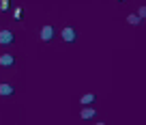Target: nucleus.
Wrapping results in <instances>:
<instances>
[{"instance_id": "8", "label": "nucleus", "mask_w": 146, "mask_h": 125, "mask_svg": "<svg viewBox=\"0 0 146 125\" xmlns=\"http://www.w3.org/2000/svg\"><path fill=\"white\" fill-rule=\"evenodd\" d=\"M127 22L131 24V26H137V24L142 22V17H140L137 13H133V15H129V17H127Z\"/></svg>"}, {"instance_id": "10", "label": "nucleus", "mask_w": 146, "mask_h": 125, "mask_svg": "<svg viewBox=\"0 0 146 125\" xmlns=\"http://www.w3.org/2000/svg\"><path fill=\"white\" fill-rule=\"evenodd\" d=\"M137 15H140V17H146V7H140V11H137Z\"/></svg>"}, {"instance_id": "5", "label": "nucleus", "mask_w": 146, "mask_h": 125, "mask_svg": "<svg viewBox=\"0 0 146 125\" xmlns=\"http://www.w3.org/2000/svg\"><path fill=\"white\" fill-rule=\"evenodd\" d=\"M95 114H97L95 108H82V112H80V116H82V119H92Z\"/></svg>"}, {"instance_id": "11", "label": "nucleus", "mask_w": 146, "mask_h": 125, "mask_svg": "<svg viewBox=\"0 0 146 125\" xmlns=\"http://www.w3.org/2000/svg\"><path fill=\"white\" fill-rule=\"evenodd\" d=\"M97 125H105V123H97Z\"/></svg>"}, {"instance_id": "2", "label": "nucleus", "mask_w": 146, "mask_h": 125, "mask_svg": "<svg viewBox=\"0 0 146 125\" xmlns=\"http://www.w3.org/2000/svg\"><path fill=\"white\" fill-rule=\"evenodd\" d=\"M0 43H2V45L13 43V33H11V30H0Z\"/></svg>"}, {"instance_id": "7", "label": "nucleus", "mask_w": 146, "mask_h": 125, "mask_svg": "<svg viewBox=\"0 0 146 125\" xmlns=\"http://www.w3.org/2000/svg\"><path fill=\"white\" fill-rule=\"evenodd\" d=\"M92 102H95V95H92V93H86V95H82V99H80L82 106H88V104H92Z\"/></svg>"}, {"instance_id": "9", "label": "nucleus", "mask_w": 146, "mask_h": 125, "mask_svg": "<svg viewBox=\"0 0 146 125\" xmlns=\"http://www.w3.org/2000/svg\"><path fill=\"white\" fill-rule=\"evenodd\" d=\"M9 9H11L9 0H0V11H9Z\"/></svg>"}, {"instance_id": "4", "label": "nucleus", "mask_w": 146, "mask_h": 125, "mask_svg": "<svg viewBox=\"0 0 146 125\" xmlns=\"http://www.w3.org/2000/svg\"><path fill=\"white\" fill-rule=\"evenodd\" d=\"M13 63H15L13 54H2V56H0V65H2V67H11Z\"/></svg>"}, {"instance_id": "3", "label": "nucleus", "mask_w": 146, "mask_h": 125, "mask_svg": "<svg viewBox=\"0 0 146 125\" xmlns=\"http://www.w3.org/2000/svg\"><path fill=\"white\" fill-rule=\"evenodd\" d=\"M54 37V28L47 24V26H43V30H41V39L43 41H50V39Z\"/></svg>"}, {"instance_id": "1", "label": "nucleus", "mask_w": 146, "mask_h": 125, "mask_svg": "<svg viewBox=\"0 0 146 125\" xmlns=\"http://www.w3.org/2000/svg\"><path fill=\"white\" fill-rule=\"evenodd\" d=\"M60 37H62V39H64L67 43H73L78 35H75V30H73V28H69V26H67V28H62V33H60Z\"/></svg>"}, {"instance_id": "6", "label": "nucleus", "mask_w": 146, "mask_h": 125, "mask_svg": "<svg viewBox=\"0 0 146 125\" xmlns=\"http://www.w3.org/2000/svg\"><path fill=\"white\" fill-rule=\"evenodd\" d=\"M0 95H2V97L13 95V86H11V84H0Z\"/></svg>"}]
</instances>
